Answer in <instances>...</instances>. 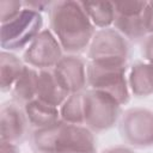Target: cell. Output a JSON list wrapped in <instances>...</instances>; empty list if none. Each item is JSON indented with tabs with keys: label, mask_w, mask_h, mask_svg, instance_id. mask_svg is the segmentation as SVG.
I'll use <instances>...</instances> for the list:
<instances>
[{
	"label": "cell",
	"mask_w": 153,
	"mask_h": 153,
	"mask_svg": "<svg viewBox=\"0 0 153 153\" xmlns=\"http://www.w3.org/2000/svg\"><path fill=\"white\" fill-rule=\"evenodd\" d=\"M50 30L63 51L75 55L88 48L96 27L82 8L81 1L63 0L50 7Z\"/></svg>",
	"instance_id": "cell-1"
},
{
	"label": "cell",
	"mask_w": 153,
	"mask_h": 153,
	"mask_svg": "<svg viewBox=\"0 0 153 153\" xmlns=\"http://www.w3.org/2000/svg\"><path fill=\"white\" fill-rule=\"evenodd\" d=\"M32 142L37 152L96 153L93 131L85 124L59 121L47 128L36 129Z\"/></svg>",
	"instance_id": "cell-2"
},
{
	"label": "cell",
	"mask_w": 153,
	"mask_h": 153,
	"mask_svg": "<svg viewBox=\"0 0 153 153\" xmlns=\"http://www.w3.org/2000/svg\"><path fill=\"white\" fill-rule=\"evenodd\" d=\"M43 18L37 11L24 7L22 12L7 23L1 24L0 45L2 50L13 51L26 48L43 30Z\"/></svg>",
	"instance_id": "cell-3"
},
{
	"label": "cell",
	"mask_w": 153,
	"mask_h": 153,
	"mask_svg": "<svg viewBox=\"0 0 153 153\" xmlns=\"http://www.w3.org/2000/svg\"><path fill=\"white\" fill-rule=\"evenodd\" d=\"M87 85L91 90L102 92L120 105L128 102L130 90L126 75V66H103L90 62L87 65Z\"/></svg>",
	"instance_id": "cell-4"
},
{
	"label": "cell",
	"mask_w": 153,
	"mask_h": 153,
	"mask_svg": "<svg viewBox=\"0 0 153 153\" xmlns=\"http://www.w3.org/2000/svg\"><path fill=\"white\" fill-rule=\"evenodd\" d=\"M128 55V41L115 27L97 30L88 45V57L97 65L126 66Z\"/></svg>",
	"instance_id": "cell-5"
},
{
	"label": "cell",
	"mask_w": 153,
	"mask_h": 153,
	"mask_svg": "<svg viewBox=\"0 0 153 153\" xmlns=\"http://www.w3.org/2000/svg\"><path fill=\"white\" fill-rule=\"evenodd\" d=\"M85 126L92 131H104L116 124L121 116V105L111 97L94 91L84 92Z\"/></svg>",
	"instance_id": "cell-6"
},
{
	"label": "cell",
	"mask_w": 153,
	"mask_h": 153,
	"mask_svg": "<svg viewBox=\"0 0 153 153\" xmlns=\"http://www.w3.org/2000/svg\"><path fill=\"white\" fill-rule=\"evenodd\" d=\"M63 57V49L50 29H43L26 47L23 60L36 69H53Z\"/></svg>",
	"instance_id": "cell-7"
},
{
	"label": "cell",
	"mask_w": 153,
	"mask_h": 153,
	"mask_svg": "<svg viewBox=\"0 0 153 153\" xmlns=\"http://www.w3.org/2000/svg\"><path fill=\"white\" fill-rule=\"evenodd\" d=\"M120 131L130 146L143 148L153 145V111L145 108L127 110L121 117Z\"/></svg>",
	"instance_id": "cell-8"
},
{
	"label": "cell",
	"mask_w": 153,
	"mask_h": 153,
	"mask_svg": "<svg viewBox=\"0 0 153 153\" xmlns=\"http://www.w3.org/2000/svg\"><path fill=\"white\" fill-rule=\"evenodd\" d=\"M53 72L69 94L84 92V88L87 86V65L76 55H63L53 68Z\"/></svg>",
	"instance_id": "cell-9"
},
{
	"label": "cell",
	"mask_w": 153,
	"mask_h": 153,
	"mask_svg": "<svg viewBox=\"0 0 153 153\" xmlns=\"http://www.w3.org/2000/svg\"><path fill=\"white\" fill-rule=\"evenodd\" d=\"M26 116L16 103H5L0 110V141L18 143L26 131Z\"/></svg>",
	"instance_id": "cell-10"
},
{
	"label": "cell",
	"mask_w": 153,
	"mask_h": 153,
	"mask_svg": "<svg viewBox=\"0 0 153 153\" xmlns=\"http://www.w3.org/2000/svg\"><path fill=\"white\" fill-rule=\"evenodd\" d=\"M69 93L62 87L55 76L53 69L38 71V82H37V99L60 108L62 103L67 99Z\"/></svg>",
	"instance_id": "cell-11"
},
{
	"label": "cell",
	"mask_w": 153,
	"mask_h": 153,
	"mask_svg": "<svg viewBox=\"0 0 153 153\" xmlns=\"http://www.w3.org/2000/svg\"><path fill=\"white\" fill-rule=\"evenodd\" d=\"M23 110L27 122L36 129L47 128L61 121L59 108L51 106L37 98L25 104Z\"/></svg>",
	"instance_id": "cell-12"
},
{
	"label": "cell",
	"mask_w": 153,
	"mask_h": 153,
	"mask_svg": "<svg viewBox=\"0 0 153 153\" xmlns=\"http://www.w3.org/2000/svg\"><path fill=\"white\" fill-rule=\"evenodd\" d=\"M130 92L136 97L153 93V62H137L131 66L128 75Z\"/></svg>",
	"instance_id": "cell-13"
},
{
	"label": "cell",
	"mask_w": 153,
	"mask_h": 153,
	"mask_svg": "<svg viewBox=\"0 0 153 153\" xmlns=\"http://www.w3.org/2000/svg\"><path fill=\"white\" fill-rule=\"evenodd\" d=\"M37 82H38V71L25 65L20 76L13 85L11 92L13 99L22 105L37 98Z\"/></svg>",
	"instance_id": "cell-14"
},
{
	"label": "cell",
	"mask_w": 153,
	"mask_h": 153,
	"mask_svg": "<svg viewBox=\"0 0 153 153\" xmlns=\"http://www.w3.org/2000/svg\"><path fill=\"white\" fill-rule=\"evenodd\" d=\"M82 8L90 18L94 27L106 29L114 25L116 18V11L114 2L110 1H81Z\"/></svg>",
	"instance_id": "cell-15"
},
{
	"label": "cell",
	"mask_w": 153,
	"mask_h": 153,
	"mask_svg": "<svg viewBox=\"0 0 153 153\" xmlns=\"http://www.w3.org/2000/svg\"><path fill=\"white\" fill-rule=\"evenodd\" d=\"M25 65L11 51L1 50L0 54V87L1 91H11L20 76Z\"/></svg>",
	"instance_id": "cell-16"
},
{
	"label": "cell",
	"mask_w": 153,
	"mask_h": 153,
	"mask_svg": "<svg viewBox=\"0 0 153 153\" xmlns=\"http://www.w3.org/2000/svg\"><path fill=\"white\" fill-rule=\"evenodd\" d=\"M115 29L126 39L146 38V30L142 22V14H116L114 22Z\"/></svg>",
	"instance_id": "cell-17"
},
{
	"label": "cell",
	"mask_w": 153,
	"mask_h": 153,
	"mask_svg": "<svg viewBox=\"0 0 153 153\" xmlns=\"http://www.w3.org/2000/svg\"><path fill=\"white\" fill-rule=\"evenodd\" d=\"M59 110L61 121L72 124H85L84 92L71 93Z\"/></svg>",
	"instance_id": "cell-18"
},
{
	"label": "cell",
	"mask_w": 153,
	"mask_h": 153,
	"mask_svg": "<svg viewBox=\"0 0 153 153\" xmlns=\"http://www.w3.org/2000/svg\"><path fill=\"white\" fill-rule=\"evenodd\" d=\"M24 8V5L22 1L16 0H1L0 1V22L1 24L10 22L14 17H17L22 10Z\"/></svg>",
	"instance_id": "cell-19"
},
{
	"label": "cell",
	"mask_w": 153,
	"mask_h": 153,
	"mask_svg": "<svg viewBox=\"0 0 153 153\" xmlns=\"http://www.w3.org/2000/svg\"><path fill=\"white\" fill-rule=\"evenodd\" d=\"M147 1H122L114 2L116 14H142Z\"/></svg>",
	"instance_id": "cell-20"
},
{
	"label": "cell",
	"mask_w": 153,
	"mask_h": 153,
	"mask_svg": "<svg viewBox=\"0 0 153 153\" xmlns=\"http://www.w3.org/2000/svg\"><path fill=\"white\" fill-rule=\"evenodd\" d=\"M142 22L147 35H153V1H147L142 12Z\"/></svg>",
	"instance_id": "cell-21"
},
{
	"label": "cell",
	"mask_w": 153,
	"mask_h": 153,
	"mask_svg": "<svg viewBox=\"0 0 153 153\" xmlns=\"http://www.w3.org/2000/svg\"><path fill=\"white\" fill-rule=\"evenodd\" d=\"M143 55L146 61L153 62V35H148L143 42Z\"/></svg>",
	"instance_id": "cell-22"
},
{
	"label": "cell",
	"mask_w": 153,
	"mask_h": 153,
	"mask_svg": "<svg viewBox=\"0 0 153 153\" xmlns=\"http://www.w3.org/2000/svg\"><path fill=\"white\" fill-rule=\"evenodd\" d=\"M0 153H19V149L16 143L0 141Z\"/></svg>",
	"instance_id": "cell-23"
},
{
	"label": "cell",
	"mask_w": 153,
	"mask_h": 153,
	"mask_svg": "<svg viewBox=\"0 0 153 153\" xmlns=\"http://www.w3.org/2000/svg\"><path fill=\"white\" fill-rule=\"evenodd\" d=\"M103 153H134V151L124 146H115V147L105 149Z\"/></svg>",
	"instance_id": "cell-24"
},
{
	"label": "cell",
	"mask_w": 153,
	"mask_h": 153,
	"mask_svg": "<svg viewBox=\"0 0 153 153\" xmlns=\"http://www.w3.org/2000/svg\"><path fill=\"white\" fill-rule=\"evenodd\" d=\"M37 153H53V152H37Z\"/></svg>",
	"instance_id": "cell-25"
}]
</instances>
